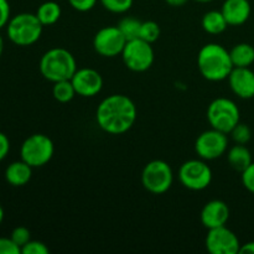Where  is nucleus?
I'll return each instance as SVG.
<instances>
[{
  "label": "nucleus",
  "instance_id": "8",
  "mask_svg": "<svg viewBox=\"0 0 254 254\" xmlns=\"http://www.w3.org/2000/svg\"><path fill=\"white\" fill-rule=\"evenodd\" d=\"M124 64L130 71L144 72L151 67L154 62V50L151 44L141 39L127 41L122 52Z\"/></svg>",
  "mask_w": 254,
  "mask_h": 254
},
{
  "label": "nucleus",
  "instance_id": "29",
  "mask_svg": "<svg viewBox=\"0 0 254 254\" xmlns=\"http://www.w3.org/2000/svg\"><path fill=\"white\" fill-rule=\"evenodd\" d=\"M21 248L11 238L0 237V254H20Z\"/></svg>",
  "mask_w": 254,
  "mask_h": 254
},
{
  "label": "nucleus",
  "instance_id": "6",
  "mask_svg": "<svg viewBox=\"0 0 254 254\" xmlns=\"http://www.w3.org/2000/svg\"><path fill=\"white\" fill-rule=\"evenodd\" d=\"M55 153L54 141L45 134H32L26 138L20 149L21 160L31 168H40L49 163Z\"/></svg>",
  "mask_w": 254,
  "mask_h": 254
},
{
  "label": "nucleus",
  "instance_id": "11",
  "mask_svg": "<svg viewBox=\"0 0 254 254\" xmlns=\"http://www.w3.org/2000/svg\"><path fill=\"white\" fill-rule=\"evenodd\" d=\"M127 44L126 37L118 26H107L99 30L93 39V47L103 57H116L122 55Z\"/></svg>",
  "mask_w": 254,
  "mask_h": 254
},
{
  "label": "nucleus",
  "instance_id": "2",
  "mask_svg": "<svg viewBox=\"0 0 254 254\" xmlns=\"http://www.w3.org/2000/svg\"><path fill=\"white\" fill-rule=\"evenodd\" d=\"M197 66L203 78L212 82L228 78L233 69L230 51L218 44H207L200 50Z\"/></svg>",
  "mask_w": 254,
  "mask_h": 254
},
{
  "label": "nucleus",
  "instance_id": "14",
  "mask_svg": "<svg viewBox=\"0 0 254 254\" xmlns=\"http://www.w3.org/2000/svg\"><path fill=\"white\" fill-rule=\"evenodd\" d=\"M227 79L236 96L242 99L253 98L254 72L250 67H233Z\"/></svg>",
  "mask_w": 254,
  "mask_h": 254
},
{
  "label": "nucleus",
  "instance_id": "9",
  "mask_svg": "<svg viewBox=\"0 0 254 254\" xmlns=\"http://www.w3.org/2000/svg\"><path fill=\"white\" fill-rule=\"evenodd\" d=\"M179 180L189 190H205L212 181V171L205 161L188 160L179 169Z\"/></svg>",
  "mask_w": 254,
  "mask_h": 254
},
{
  "label": "nucleus",
  "instance_id": "28",
  "mask_svg": "<svg viewBox=\"0 0 254 254\" xmlns=\"http://www.w3.org/2000/svg\"><path fill=\"white\" fill-rule=\"evenodd\" d=\"M22 254H49L50 250L45 243L40 241H29L24 247L21 248Z\"/></svg>",
  "mask_w": 254,
  "mask_h": 254
},
{
  "label": "nucleus",
  "instance_id": "21",
  "mask_svg": "<svg viewBox=\"0 0 254 254\" xmlns=\"http://www.w3.org/2000/svg\"><path fill=\"white\" fill-rule=\"evenodd\" d=\"M36 16L44 26L54 25L61 17V6L56 1H45L37 9Z\"/></svg>",
  "mask_w": 254,
  "mask_h": 254
},
{
  "label": "nucleus",
  "instance_id": "30",
  "mask_svg": "<svg viewBox=\"0 0 254 254\" xmlns=\"http://www.w3.org/2000/svg\"><path fill=\"white\" fill-rule=\"evenodd\" d=\"M241 174H242V176H241L242 184L246 188V190L254 193V163L251 164V165L248 166L246 170H243Z\"/></svg>",
  "mask_w": 254,
  "mask_h": 254
},
{
  "label": "nucleus",
  "instance_id": "31",
  "mask_svg": "<svg viewBox=\"0 0 254 254\" xmlns=\"http://www.w3.org/2000/svg\"><path fill=\"white\" fill-rule=\"evenodd\" d=\"M68 2L74 10H77V11L86 12L96 6L97 0H68Z\"/></svg>",
  "mask_w": 254,
  "mask_h": 254
},
{
  "label": "nucleus",
  "instance_id": "20",
  "mask_svg": "<svg viewBox=\"0 0 254 254\" xmlns=\"http://www.w3.org/2000/svg\"><path fill=\"white\" fill-rule=\"evenodd\" d=\"M230 55L233 67H250L254 62V47L246 42L233 46Z\"/></svg>",
  "mask_w": 254,
  "mask_h": 254
},
{
  "label": "nucleus",
  "instance_id": "36",
  "mask_svg": "<svg viewBox=\"0 0 254 254\" xmlns=\"http://www.w3.org/2000/svg\"><path fill=\"white\" fill-rule=\"evenodd\" d=\"M2 51H4V40L0 36V56L2 55Z\"/></svg>",
  "mask_w": 254,
  "mask_h": 254
},
{
  "label": "nucleus",
  "instance_id": "22",
  "mask_svg": "<svg viewBox=\"0 0 254 254\" xmlns=\"http://www.w3.org/2000/svg\"><path fill=\"white\" fill-rule=\"evenodd\" d=\"M76 91L72 84L71 79H64V81H59L54 83V88H52V96L57 102L61 103H67L73 99L76 96Z\"/></svg>",
  "mask_w": 254,
  "mask_h": 254
},
{
  "label": "nucleus",
  "instance_id": "18",
  "mask_svg": "<svg viewBox=\"0 0 254 254\" xmlns=\"http://www.w3.org/2000/svg\"><path fill=\"white\" fill-rule=\"evenodd\" d=\"M227 160L231 168L235 169L236 171H240V173L246 170L253 163L252 154L243 144H236L228 150Z\"/></svg>",
  "mask_w": 254,
  "mask_h": 254
},
{
  "label": "nucleus",
  "instance_id": "24",
  "mask_svg": "<svg viewBox=\"0 0 254 254\" xmlns=\"http://www.w3.org/2000/svg\"><path fill=\"white\" fill-rule=\"evenodd\" d=\"M159 36H160V26L158 25V22L151 21V20L141 22L139 39L144 40L149 44H153L159 39Z\"/></svg>",
  "mask_w": 254,
  "mask_h": 254
},
{
  "label": "nucleus",
  "instance_id": "26",
  "mask_svg": "<svg viewBox=\"0 0 254 254\" xmlns=\"http://www.w3.org/2000/svg\"><path fill=\"white\" fill-rule=\"evenodd\" d=\"M230 134L236 144H243V145H246L252 138V130L250 127L241 122L231 130Z\"/></svg>",
  "mask_w": 254,
  "mask_h": 254
},
{
  "label": "nucleus",
  "instance_id": "32",
  "mask_svg": "<svg viewBox=\"0 0 254 254\" xmlns=\"http://www.w3.org/2000/svg\"><path fill=\"white\" fill-rule=\"evenodd\" d=\"M10 5L7 0H0V29L9 22Z\"/></svg>",
  "mask_w": 254,
  "mask_h": 254
},
{
  "label": "nucleus",
  "instance_id": "37",
  "mask_svg": "<svg viewBox=\"0 0 254 254\" xmlns=\"http://www.w3.org/2000/svg\"><path fill=\"white\" fill-rule=\"evenodd\" d=\"M2 220H4V210H2L1 205H0V223L2 222Z\"/></svg>",
  "mask_w": 254,
  "mask_h": 254
},
{
  "label": "nucleus",
  "instance_id": "17",
  "mask_svg": "<svg viewBox=\"0 0 254 254\" xmlns=\"http://www.w3.org/2000/svg\"><path fill=\"white\" fill-rule=\"evenodd\" d=\"M32 176V168L24 160L14 161L10 164L5 170V179L11 186L19 188V186L26 185Z\"/></svg>",
  "mask_w": 254,
  "mask_h": 254
},
{
  "label": "nucleus",
  "instance_id": "10",
  "mask_svg": "<svg viewBox=\"0 0 254 254\" xmlns=\"http://www.w3.org/2000/svg\"><path fill=\"white\" fill-rule=\"evenodd\" d=\"M227 146V134L211 128L197 136L195 150L202 160H215L226 153Z\"/></svg>",
  "mask_w": 254,
  "mask_h": 254
},
{
  "label": "nucleus",
  "instance_id": "16",
  "mask_svg": "<svg viewBox=\"0 0 254 254\" xmlns=\"http://www.w3.org/2000/svg\"><path fill=\"white\" fill-rule=\"evenodd\" d=\"M221 11L228 25L240 26L250 19L252 6L248 0H225Z\"/></svg>",
  "mask_w": 254,
  "mask_h": 254
},
{
  "label": "nucleus",
  "instance_id": "5",
  "mask_svg": "<svg viewBox=\"0 0 254 254\" xmlns=\"http://www.w3.org/2000/svg\"><path fill=\"white\" fill-rule=\"evenodd\" d=\"M207 121L211 128L230 134L240 123V109L231 99L225 97L216 98L207 108Z\"/></svg>",
  "mask_w": 254,
  "mask_h": 254
},
{
  "label": "nucleus",
  "instance_id": "7",
  "mask_svg": "<svg viewBox=\"0 0 254 254\" xmlns=\"http://www.w3.org/2000/svg\"><path fill=\"white\" fill-rule=\"evenodd\" d=\"M173 183V169L166 161L153 160L144 166L141 173V184L149 192L161 195L171 188Z\"/></svg>",
  "mask_w": 254,
  "mask_h": 254
},
{
  "label": "nucleus",
  "instance_id": "27",
  "mask_svg": "<svg viewBox=\"0 0 254 254\" xmlns=\"http://www.w3.org/2000/svg\"><path fill=\"white\" fill-rule=\"evenodd\" d=\"M10 238L19 246L20 248L24 247L29 241H31V233L26 227H16L12 230Z\"/></svg>",
  "mask_w": 254,
  "mask_h": 254
},
{
  "label": "nucleus",
  "instance_id": "25",
  "mask_svg": "<svg viewBox=\"0 0 254 254\" xmlns=\"http://www.w3.org/2000/svg\"><path fill=\"white\" fill-rule=\"evenodd\" d=\"M103 7L114 14H123L133 6L134 0H99Z\"/></svg>",
  "mask_w": 254,
  "mask_h": 254
},
{
  "label": "nucleus",
  "instance_id": "1",
  "mask_svg": "<svg viewBox=\"0 0 254 254\" xmlns=\"http://www.w3.org/2000/svg\"><path fill=\"white\" fill-rule=\"evenodd\" d=\"M136 114L135 104L128 96L112 94L99 103L96 119L102 130L118 135L134 126Z\"/></svg>",
  "mask_w": 254,
  "mask_h": 254
},
{
  "label": "nucleus",
  "instance_id": "34",
  "mask_svg": "<svg viewBox=\"0 0 254 254\" xmlns=\"http://www.w3.org/2000/svg\"><path fill=\"white\" fill-rule=\"evenodd\" d=\"M241 254H254V241L248 242L246 245H242L240 248Z\"/></svg>",
  "mask_w": 254,
  "mask_h": 254
},
{
  "label": "nucleus",
  "instance_id": "19",
  "mask_svg": "<svg viewBox=\"0 0 254 254\" xmlns=\"http://www.w3.org/2000/svg\"><path fill=\"white\" fill-rule=\"evenodd\" d=\"M201 25H202V29L211 35L222 34L228 26L222 11H217V10H211L206 12L203 15Z\"/></svg>",
  "mask_w": 254,
  "mask_h": 254
},
{
  "label": "nucleus",
  "instance_id": "33",
  "mask_svg": "<svg viewBox=\"0 0 254 254\" xmlns=\"http://www.w3.org/2000/svg\"><path fill=\"white\" fill-rule=\"evenodd\" d=\"M10 150V141L9 138L4 133L0 131V161L4 160Z\"/></svg>",
  "mask_w": 254,
  "mask_h": 254
},
{
  "label": "nucleus",
  "instance_id": "23",
  "mask_svg": "<svg viewBox=\"0 0 254 254\" xmlns=\"http://www.w3.org/2000/svg\"><path fill=\"white\" fill-rule=\"evenodd\" d=\"M141 22L143 21L135 19V17L127 16V17H123L117 26H118V29L121 30V32L123 34V36L126 37L127 41H130V40L139 39Z\"/></svg>",
  "mask_w": 254,
  "mask_h": 254
},
{
  "label": "nucleus",
  "instance_id": "3",
  "mask_svg": "<svg viewBox=\"0 0 254 254\" xmlns=\"http://www.w3.org/2000/svg\"><path fill=\"white\" fill-rule=\"evenodd\" d=\"M39 68L44 78L55 83L71 79L77 71V64L71 52L61 47H54L42 55Z\"/></svg>",
  "mask_w": 254,
  "mask_h": 254
},
{
  "label": "nucleus",
  "instance_id": "35",
  "mask_svg": "<svg viewBox=\"0 0 254 254\" xmlns=\"http://www.w3.org/2000/svg\"><path fill=\"white\" fill-rule=\"evenodd\" d=\"M165 1L168 2L170 6L178 7V6H183V5H185L189 0H165Z\"/></svg>",
  "mask_w": 254,
  "mask_h": 254
},
{
  "label": "nucleus",
  "instance_id": "12",
  "mask_svg": "<svg viewBox=\"0 0 254 254\" xmlns=\"http://www.w3.org/2000/svg\"><path fill=\"white\" fill-rule=\"evenodd\" d=\"M206 250L211 254H237L241 243L237 236L226 226L208 230L206 237Z\"/></svg>",
  "mask_w": 254,
  "mask_h": 254
},
{
  "label": "nucleus",
  "instance_id": "15",
  "mask_svg": "<svg viewBox=\"0 0 254 254\" xmlns=\"http://www.w3.org/2000/svg\"><path fill=\"white\" fill-rule=\"evenodd\" d=\"M230 218V208L223 201L212 200L203 206L201 211V223L207 230L226 226Z\"/></svg>",
  "mask_w": 254,
  "mask_h": 254
},
{
  "label": "nucleus",
  "instance_id": "4",
  "mask_svg": "<svg viewBox=\"0 0 254 254\" xmlns=\"http://www.w3.org/2000/svg\"><path fill=\"white\" fill-rule=\"evenodd\" d=\"M42 27L36 14L21 12L9 20L6 32L10 41L17 46H30L41 37Z\"/></svg>",
  "mask_w": 254,
  "mask_h": 254
},
{
  "label": "nucleus",
  "instance_id": "38",
  "mask_svg": "<svg viewBox=\"0 0 254 254\" xmlns=\"http://www.w3.org/2000/svg\"><path fill=\"white\" fill-rule=\"evenodd\" d=\"M195 1H197V2H211V1H213V0H195Z\"/></svg>",
  "mask_w": 254,
  "mask_h": 254
},
{
  "label": "nucleus",
  "instance_id": "13",
  "mask_svg": "<svg viewBox=\"0 0 254 254\" xmlns=\"http://www.w3.org/2000/svg\"><path fill=\"white\" fill-rule=\"evenodd\" d=\"M74 91L81 97H94L103 88L101 73L93 68H79L71 78Z\"/></svg>",
  "mask_w": 254,
  "mask_h": 254
}]
</instances>
